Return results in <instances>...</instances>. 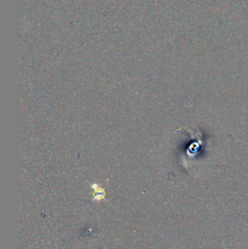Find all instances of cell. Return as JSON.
Instances as JSON below:
<instances>
[{
    "label": "cell",
    "mask_w": 248,
    "mask_h": 249,
    "mask_svg": "<svg viewBox=\"0 0 248 249\" xmlns=\"http://www.w3.org/2000/svg\"><path fill=\"white\" fill-rule=\"evenodd\" d=\"M104 193L102 190L96 191V192H95V198H97V199H101V198H102L103 197H104Z\"/></svg>",
    "instance_id": "6da1fadb"
}]
</instances>
